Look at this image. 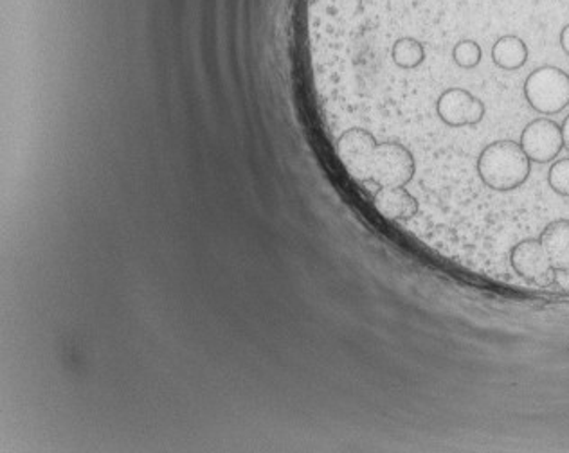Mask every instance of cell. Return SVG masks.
I'll return each mask as SVG.
<instances>
[{"instance_id":"cell-8","label":"cell","mask_w":569,"mask_h":453,"mask_svg":"<svg viewBox=\"0 0 569 453\" xmlns=\"http://www.w3.org/2000/svg\"><path fill=\"white\" fill-rule=\"evenodd\" d=\"M541 243L548 254L549 261L554 265L555 272L569 276V220L560 218L548 223L541 232Z\"/></svg>"},{"instance_id":"cell-6","label":"cell","mask_w":569,"mask_h":453,"mask_svg":"<svg viewBox=\"0 0 569 453\" xmlns=\"http://www.w3.org/2000/svg\"><path fill=\"white\" fill-rule=\"evenodd\" d=\"M510 265L516 273L530 283H554L557 273L541 240H524L518 243L510 253Z\"/></svg>"},{"instance_id":"cell-4","label":"cell","mask_w":569,"mask_h":453,"mask_svg":"<svg viewBox=\"0 0 569 453\" xmlns=\"http://www.w3.org/2000/svg\"><path fill=\"white\" fill-rule=\"evenodd\" d=\"M519 145L533 162H538V164L552 162L565 148L562 126L552 119H535L523 130Z\"/></svg>"},{"instance_id":"cell-2","label":"cell","mask_w":569,"mask_h":453,"mask_svg":"<svg viewBox=\"0 0 569 453\" xmlns=\"http://www.w3.org/2000/svg\"><path fill=\"white\" fill-rule=\"evenodd\" d=\"M416 162L409 148L395 140L377 143L367 170L366 182L380 187H405L413 181Z\"/></svg>"},{"instance_id":"cell-11","label":"cell","mask_w":569,"mask_h":453,"mask_svg":"<svg viewBox=\"0 0 569 453\" xmlns=\"http://www.w3.org/2000/svg\"><path fill=\"white\" fill-rule=\"evenodd\" d=\"M482 47L474 40H461L452 49V60L461 69H474L482 62Z\"/></svg>"},{"instance_id":"cell-14","label":"cell","mask_w":569,"mask_h":453,"mask_svg":"<svg viewBox=\"0 0 569 453\" xmlns=\"http://www.w3.org/2000/svg\"><path fill=\"white\" fill-rule=\"evenodd\" d=\"M562 137H565V148L569 151V115L562 123Z\"/></svg>"},{"instance_id":"cell-1","label":"cell","mask_w":569,"mask_h":453,"mask_svg":"<svg viewBox=\"0 0 569 453\" xmlns=\"http://www.w3.org/2000/svg\"><path fill=\"white\" fill-rule=\"evenodd\" d=\"M532 160L513 140L492 143L477 157V175L494 191H513L529 181Z\"/></svg>"},{"instance_id":"cell-3","label":"cell","mask_w":569,"mask_h":453,"mask_svg":"<svg viewBox=\"0 0 569 453\" xmlns=\"http://www.w3.org/2000/svg\"><path fill=\"white\" fill-rule=\"evenodd\" d=\"M524 96L535 112H562L569 105V74L554 65L535 69L524 82Z\"/></svg>"},{"instance_id":"cell-13","label":"cell","mask_w":569,"mask_h":453,"mask_svg":"<svg viewBox=\"0 0 569 453\" xmlns=\"http://www.w3.org/2000/svg\"><path fill=\"white\" fill-rule=\"evenodd\" d=\"M560 47H562V51L566 52L569 57V24L568 26L562 27V32H560Z\"/></svg>"},{"instance_id":"cell-10","label":"cell","mask_w":569,"mask_h":453,"mask_svg":"<svg viewBox=\"0 0 569 453\" xmlns=\"http://www.w3.org/2000/svg\"><path fill=\"white\" fill-rule=\"evenodd\" d=\"M425 60V49L413 37H400L391 44V62L402 71H413Z\"/></svg>"},{"instance_id":"cell-5","label":"cell","mask_w":569,"mask_h":453,"mask_svg":"<svg viewBox=\"0 0 569 453\" xmlns=\"http://www.w3.org/2000/svg\"><path fill=\"white\" fill-rule=\"evenodd\" d=\"M436 113L452 128L476 126L485 118V105L465 88H447L436 101Z\"/></svg>"},{"instance_id":"cell-7","label":"cell","mask_w":569,"mask_h":453,"mask_svg":"<svg viewBox=\"0 0 569 453\" xmlns=\"http://www.w3.org/2000/svg\"><path fill=\"white\" fill-rule=\"evenodd\" d=\"M373 204L388 220H409L420 209L419 200L405 187H380L373 196Z\"/></svg>"},{"instance_id":"cell-9","label":"cell","mask_w":569,"mask_h":453,"mask_svg":"<svg viewBox=\"0 0 569 453\" xmlns=\"http://www.w3.org/2000/svg\"><path fill=\"white\" fill-rule=\"evenodd\" d=\"M492 60L503 71H518L529 62V46L516 35L501 37L492 47Z\"/></svg>"},{"instance_id":"cell-12","label":"cell","mask_w":569,"mask_h":453,"mask_svg":"<svg viewBox=\"0 0 569 453\" xmlns=\"http://www.w3.org/2000/svg\"><path fill=\"white\" fill-rule=\"evenodd\" d=\"M548 184L560 196H569V159H560L548 171Z\"/></svg>"}]
</instances>
